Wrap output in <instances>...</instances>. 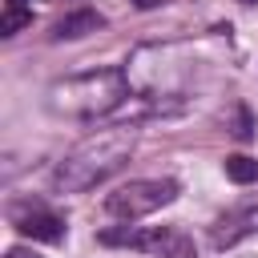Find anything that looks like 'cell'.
Segmentation results:
<instances>
[{"label":"cell","mask_w":258,"mask_h":258,"mask_svg":"<svg viewBox=\"0 0 258 258\" xmlns=\"http://www.w3.org/2000/svg\"><path fill=\"white\" fill-rule=\"evenodd\" d=\"M137 145V125H113V129H101L93 137H85L56 169H52V185L64 189V194H85L93 185H101L105 177H113L129 153Z\"/></svg>","instance_id":"1"},{"label":"cell","mask_w":258,"mask_h":258,"mask_svg":"<svg viewBox=\"0 0 258 258\" xmlns=\"http://www.w3.org/2000/svg\"><path fill=\"white\" fill-rule=\"evenodd\" d=\"M125 101H129V77L121 69H89L48 89V109L64 117H81V121L109 117Z\"/></svg>","instance_id":"2"},{"label":"cell","mask_w":258,"mask_h":258,"mask_svg":"<svg viewBox=\"0 0 258 258\" xmlns=\"http://www.w3.org/2000/svg\"><path fill=\"white\" fill-rule=\"evenodd\" d=\"M101 242L105 246H129V250H145V254H157V258H198V246L185 230L177 226H109L101 230Z\"/></svg>","instance_id":"3"},{"label":"cell","mask_w":258,"mask_h":258,"mask_svg":"<svg viewBox=\"0 0 258 258\" xmlns=\"http://www.w3.org/2000/svg\"><path fill=\"white\" fill-rule=\"evenodd\" d=\"M177 194H181V185L173 177H137L129 185H117L105 198V214L121 218V222H137V218L157 214L161 206H169Z\"/></svg>","instance_id":"4"},{"label":"cell","mask_w":258,"mask_h":258,"mask_svg":"<svg viewBox=\"0 0 258 258\" xmlns=\"http://www.w3.org/2000/svg\"><path fill=\"white\" fill-rule=\"evenodd\" d=\"M258 234V206H242V210H230L222 214L214 226H210V246L214 250H230L234 242Z\"/></svg>","instance_id":"5"},{"label":"cell","mask_w":258,"mask_h":258,"mask_svg":"<svg viewBox=\"0 0 258 258\" xmlns=\"http://www.w3.org/2000/svg\"><path fill=\"white\" fill-rule=\"evenodd\" d=\"M12 226H16L24 238H36V242H64V218H56V214L44 210V206L12 210Z\"/></svg>","instance_id":"6"},{"label":"cell","mask_w":258,"mask_h":258,"mask_svg":"<svg viewBox=\"0 0 258 258\" xmlns=\"http://www.w3.org/2000/svg\"><path fill=\"white\" fill-rule=\"evenodd\" d=\"M97 28H105V16H101L97 8H77V12L60 16V20L52 24V40H81V36H89V32H97Z\"/></svg>","instance_id":"7"},{"label":"cell","mask_w":258,"mask_h":258,"mask_svg":"<svg viewBox=\"0 0 258 258\" xmlns=\"http://www.w3.org/2000/svg\"><path fill=\"white\" fill-rule=\"evenodd\" d=\"M222 169H226V177H230L234 185H250V181H258V157L230 153V157L222 161Z\"/></svg>","instance_id":"8"},{"label":"cell","mask_w":258,"mask_h":258,"mask_svg":"<svg viewBox=\"0 0 258 258\" xmlns=\"http://www.w3.org/2000/svg\"><path fill=\"white\" fill-rule=\"evenodd\" d=\"M32 24V8H4L0 16V36H16L20 28Z\"/></svg>","instance_id":"9"},{"label":"cell","mask_w":258,"mask_h":258,"mask_svg":"<svg viewBox=\"0 0 258 258\" xmlns=\"http://www.w3.org/2000/svg\"><path fill=\"white\" fill-rule=\"evenodd\" d=\"M230 133H234L238 141H250V137H254V117H250V109H246V105H238V109H234V129H230Z\"/></svg>","instance_id":"10"},{"label":"cell","mask_w":258,"mask_h":258,"mask_svg":"<svg viewBox=\"0 0 258 258\" xmlns=\"http://www.w3.org/2000/svg\"><path fill=\"white\" fill-rule=\"evenodd\" d=\"M4 258H40V254H36L32 246H8V254H4Z\"/></svg>","instance_id":"11"},{"label":"cell","mask_w":258,"mask_h":258,"mask_svg":"<svg viewBox=\"0 0 258 258\" xmlns=\"http://www.w3.org/2000/svg\"><path fill=\"white\" fill-rule=\"evenodd\" d=\"M137 8H157V4H165V0H133Z\"/></svg>","instance_id":"12"},{"label":"cell","mask_w":258,"mask_h":258,"mask_svg":"<svg viewBox=\"0 0 258 258\" xmlns=\"http://www.w3.org/2000/svg\"><path fill=\"white\" fill-rule=\"evenodd\" d=\"M4 8H28V0H4Z\"/></svg>","instance_id":"13"},{"label":"cell","mask_w":258,"mask_h":258,"mask_svg":"<svg viewBox=\"0 0 258 258\" xmlns=\"http://www.w3.org/2000/svg\"><path fill=\"white\" fill-rule=\"evenodd\" d=\"M242 4H254V0H242Z\"/></svg>","instance_id":"14"}]
</instances>
